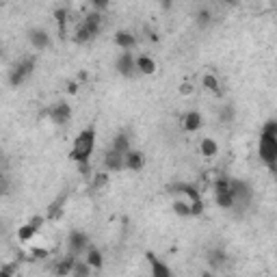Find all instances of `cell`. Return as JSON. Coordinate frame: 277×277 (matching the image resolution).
<instances>
[{
	"label": "cell",
	"mask_w": 277,
	"mask_h": 277,
	"mask_svg": "<svg viewBox=\"0 0 277 277\" xmlns=\"http://www.w3.org/2000/svg\"><path fill=\"white\" fill-rule=\"evenodd\" d=\"M104 171H108V174H117V171H124L126 169V160H124L122 154H117L113 150H106L104 152Z\"/></svg>",
	"instance_id": "cell-8"
},
{
	"label": "cell",
	"mask_w": 277,
	"mask_h": 277,
	"mask_svg": "<svg viewBox=\"0 0 277 277\" xmlns=\"http://www.w3.org/2000/svg\"><path fill=\"white\" fill-rule=\"evenodd\" d=\"M91 178H94V182H91V188H94V190H102L108 184L110 174H108V171H100V174H94Z\"/></svg>",
	"instance_id": "cell-24"
},
{
	"label": "cell",
	"mask_w": 277,
	"mask_h": 277,
	"mask_svg": "<svg viewBox=\"0 0 277 277\" xmlns=\"http://www.w3.org/2000/svg\"><path fill=\"white\" fill-rule=\"evenodd\" d=\"M115 44L122 48V52H130L136 46V37L130 30H117L115 32Z\"/></svg>",
	"instance_id": "cell-15"
},
{
	"label": "cell",
	"mask_w": 277,
	"mask_h": 277,
	"mask_svg": "<svg viewBox=\"0 0 277 277\" xmlns=\"http://www.w3.org/2000/svg\"><path fill=\"white\" fill-rule=\"evenodd\" d=\"M54 18H56L58 26H61V32H65V22H68V11H65V9H56V11H54Z\"/></svg>",
	"instance_id": "cell-36"
},
{
	"label": "cell",
	"mask_w": 277,
	"mask_h": 277,
	"mask_svg": "<svg viewBox=\"0 0 277 277\" xmlns=\"http://www.w3.org/2000/svg\"><path fill=\"white\" fill-rule=\"evenodd\" d=\"M44 223H46V216H44V214H35V216H32V219L28 221V226H30L32 230H37V232H39Z\"/></svg>",
	"instance_id": "cell-37"
},
{
	"label": "cell",
	"mask_w": 277,
	"mask_h": 277,
	"mask_svg": "<svg viewBox=\"0 0 277 277\" xmlns=\"http://www.w3.org/2000/svg\"><path fill=\"white\" fill-rule=\"evenodd\" d=\"M214 202H216V206H219V208H234V200L230 197V193L214 195Z\"/></svg>",
	"instance_id": "cell-30"
},
{
	"label": "cell",
	"mask_w": 277,
	"mask_h": 277,
	"mask_svg": "<svg viewBox=\"0 0 277 277\" xmlns=\"http://www.w3.org/2000/svg\"><path fill=\"white\" fill-rule=\"evenodd\" d=\"M28 42L35 50H46L50 46V35H48V30H44V28H32V30H28Z\"/></svg>",
	"instance_id": "cell-12"
},
{
	"label": "cell",
	"mask_w": 277,
	"mask_h": 277,
	"mask_svg": "<svg viewBox=\"0 0 277 277\" xmlns=\"http://www.w3.org/2000/svg\"><path fill=\"white\" fill-rule=\"evenodd\" d=\"M74 42H76V44H89V42H94V37H91L89 32L82 28V26H78V28H76V35H74Z\"/></svg>",
	"instance_id": "cell-29"
},
{
	"label": "cell",
	"mask_w": 277,
	"mask_h": 277,
	"mask_svg": "<svg viewBox=\"0 0 277 277\" xmlns=\"http://www.w3.org/2000/svg\"><path fill=\"white\" fill-rule=\"evenodd\" d=\"M89 247H91L89 245V236L84 232H80V230H72L70 236H68V254L76 258V256L87 252Z\"/></svg>",
	"instance_id": "cell-5"
},
{
	"label": "cell",
	"mask_w": 277,
	"mask_h": 277,
	"mask_svg": "<svg viewBox=\"0 0 277 277\" xmlns=\"http://www.w3.org/2000/svg\"><path fill=\"white\" fill-rule=\"evenodd\" d=\"M148 262H150L152 277H174V271H171L160 258H156L152 252H148Z\"/></svg>",
	"instance_id": "cell-10"
},
{
	"label": "cell",
	"mask_w": 277,
	"mask_h": 277,
	"mask_svg": "<svg viewBox=\"0 0 277 277\" xmlns=\"http://www.w3.org/2000/svg\"><path fill=\"white\" fill-rule=\"evenodd\" d=\"M188 210H190V216H200L204 214V202H190L188 204Z\"/></svg>",
	"instance_id": "cell-35"
},
{
	"label": "cell",
	"mask_w": 277,
	"mask_h": 277,
	"mask_svg": "<svg viewBox=\"0 0 277 277\" xmlns=\"http://www.w3.org/2000/svg\"><path fill=\"white\" fill-rule=\"evenodd\" d=\"M87 258H84V262L91 266V268H96V271H100V268L104 266V258H102V252L100 249H96V247H89L87 252Z\"/></svg>",
	"instance_id": "cell-21"
},
{
	"label": "cell",
	"mask_w": 277,
	"mask_h": 277,
	"mask_svg": "<svg viewBox=\"0 0 277 277\" xmlns=\"http://www.w3.org/2000/svg\"><path fill=\"white\" fill-rule=\"evenodd\" d=\"M35 65H37L35 56H24L22 61H18L16 65H13L11 72H9V84L11 87H20L26 78H30L32 72H35Z\"/></svg>",
	"instance_id": "cell-3"
},
{
	"label": "cell",
	"mask_w": 277,
	"mask_h": 277,
	"mask_svg": "<svg viewBox=\"0 0 277 277\" xmlns=\"http://www.w3.org/2000/svg\"><path fill=\"white\" fill-rule=\"evenodd\" d=\"M195 20H197V24H200V26H208L210 22H212V11L206 9V6H202V9L197 11Z\"/></svg>",
	"instance_id": "cell-28"
},
{
	"label": "cell",
	"mask_w": 277,
	"mask_h": 277,
	"mask_svg": "<svg viewBox=\"0 0 277 277\" xmlns=\"http://www.w3.org/2000/svg\"><path fill=\"white\" fill-rule=\"evenodd\" d=\"M134 65H136V72L138 74H145V76H152L156 72V61L148 54H141L134 58Z\"/></svg>",
	"instance_id": "cell-17"
},
{
	"label": "cell",
	"mask_w": 277,
	"mask_h": 277,
	"mask_svg": "<svg viewBox=\"0 0 277 277\" xmlns=\"http://www.w3.org/2000/svg\"><path fill=\"white\" fill-rule=\"evenodd\" d=\"M50 258V252L44 247H32L30 249V260H48Z\"/></svg>",
	"instance_id": "cell-32"
},
{
	"label": "cell",
	"mask_w": 277,
	"mask_h": 277,
	"mask_svg": "<svg viewBox=\"0 0 277 277\" xmlns=\"http://www.w3.org/2000/svg\"><path fill=\"white\" fill-rule=\"evenodd\" d=\"M202 84H204V89L212 91L214 96H221V87H219V80H216V76H214V74H204Z\"/></svg>",
	"instance_id": "cell-23"
},
{
	"label": "cell",
	"mask_w": 277,
	"mask_h": 277,
	"mask_svg": "<svg viewBox=\"0 0 277 277\" xmlns=\"http://www.w3.org/2000/svg\"><path fill=\"white\" fill-rule=\"evenodd\" d=\"M106 6H108V2H106V0H96V2H94V9H96V13L104 11V9H106Z\"/></svg>",
	"instance_id": "cell-41"
},
{
	"label": "cell",
	"mask_w": 277,
	"mask_h": 277,
	"mask_svg": "<svg viewBox=\"0 0 277 277\" xmlns=\"http://www.w3.org/2000/svg\"><path fill=\"white\" fill-rule=\"evenodd\" d=\"M96 150V128L89 126L78 132V136L74 138V148L70 152V158L74 160L76 164L80 162H89L91 154H94Z\"/></svg>",
	"instance_id": "cell-2"
},
{
	"label": "cell",
	"mask_w": 277,
	"mask_h": 277,
	"mask_svg": "<svg viewBox=\"0 0 277 277\" xmlns=\"http://www.w3.org/2000/svg\"><path fill=\"white\" fill-rule=\"evenodd\" d=\"M230 197L234 200V206L236 204L249 206V202H252V197H254V190L249 186V182L238 180V178H230Z\"/></svg>",
	"instance_id": "cell-4"
},
{
	"label": "cell",
	"mask_w": 277,
	"mask_h": 277,
	"mask_svg": "<svg viewBox=\"0 0 277 277\" xmlns=\"http://www.w3.org/2000/svg\"><path fill=\"white\" fill-rule=\"evenodd\" d=\"M78 174H80L82 178H91V176H94L91 162H80V164H78Z\"/></svg>",
	"instance_id": "cell-38"
},
{
	"label": "cell",
	"mask_w": 277,
	"mask_h": 277,
	"mask_svg": "<svg viewBox=\"0 0 277 277\" xmlns=\"http://www.w3.org/2000/svg\"><path fill=\"white\" fill-rule=\"evenodd\" d=\"M0 277H13V275H9L6 271H2V268H0Z\"/></svg>",
	"instance_id": "cell-44"
},
{
	"label": "cell",
	"mask_w": 277,
	"mask_h": 277,
	"mask_svg": "<svg viewBox=\"0 0 277 277\" xmlns=\"http://www.w3.org/2000/svg\"><path fill=\"white\" fill-rule=\"evenodd\" d=\"M174 212H176L178 216H190L188 202H174Z\"/></svg>",
	"instance_id": "cell-33"
},
{
	"label": "cell",
	"mask_w": 277,
	"mask_h": 277,
	"mask_svg": "<svg viewBox=\"0 0 277 277\" xmlns=\"http://www.w3.org/2000/svg\"><path fill=\"white\" fill-rule=\"evenodd\" d=\"M70 277H91V266L84 260H76L74 268H72Z\"/></svg>",
	"instance_id": "cell-25"
},
{
	"label": "cell",
	"mask_w": 277,
	"mask_h": 277,
	"mask_svg": "<svg viewBox=\"0 0 277 277\" xmlns=\"http://www.w3.org/2000/svg\"><path fill=\"white\" fill-rule=\"evenodd\" d=\"M171 190H174V193H184V195L188 197V204L202 200L200 190H197L193 184H188V182H174V184H171Z\"/></svg>",
	"instance_id": "cell-13"
},
{
	"label": "cell",
	"mask_w": 277,
	"mask_h": 277,
	"mask_svg": "<svg viewBox=\"0 0 277 277\" xmlns=\"http://www.w3.org/2000/svg\"><path fill=\"white\" fill-rule=\"evenodd\" d=\"M260 160L271 171L277 167V122H266L260 132Z\"/></svg>",
	"instance_id": "cell-1"
},
{
	"label": "cell",
	"mask_w": 277,
	"mask_h": 277,
	"mask_svg": "<svg viewBox=\"0 0 277 277\" xmlns=\"http://www.w3.org/2000/svg\"><path fill=\"white\" fill-rule=\"evenodd\" d=\"M74 264H76V258L68 254L65 258L56 260L54 268H52V273H54L56 277H70V273H72V268H74Z\"/></svg>",
	"instance_id": "cell-14"
},
{
	"label": "cell",
	"mask_w": 277,
	"mask_h": 277,
	"mask_svg": "<svg viewBox=\"0 0 277 277\" xmlns=\"http://www.w3.org/2000/svg\"><path fill=\"white\" fill-rule=\"evenodd\" d=\"M80 26L96 39L98 35H100V28H102V16H100V13H96V11H91V13H87V18L82 20Z\"/></svg>",
	"instance_id": "cell-11"
},
{
	"label": "cell",
	"mask_w": 277,
	"mask_h": 277,
	"mask_svg": "<svg viewBox=\"0 0 277 277\" xmlns=\"http://www.w3.org/2000/svg\"><path fill=\"white\" fill-rule=\"evenodd\" d=\"M110 150L117 152V154H122V156H126L128 152H130V138H128V134H126V132L115 134L113 145H110Z\"/></svg>",
	"instance_id": "cell-20"
},
{
	"label": "cell",
	"mask_w": 277,
	"mask_h": 277,
	"mask_svg": "<svg viewBox=\"0 0 277 277\" xmlns=\"http://www.w3.org/2000/svg\"><path fill=\"white\" fill-rule=\"evenodd\" d=\"M212 188H214V195H226V193H230V178L228 176H219L214 180Z\"/></svg>",
	"instance_id": "cell-26"
},
{
	"label": "cell",
	"mask_w": 277,
	"mask_h": 277,
	"mask_svg": "<svg viewBox=\"0 0 277 277\" xmlns=\"http://www.w3.org/2000/svg\"><path fill=\"white\" fill-rule=\"evenodd\" d=\"M124 160H126L128 171H141L145 164V156H143V152H138V150H130L128 154L124 156Z\"/></svg>",
	"instance_id": "cell-16"
},
{
	"label": "cell",
	"mask_w": 277,
	"mask_h": 277,
	"mask_svg": "<svg viewBox=\"0 0 277 277\" xmlns=\"http://www.w3.org/2000/svg\"><path fill=\"white\" fill-rule=\"evenodd\" d=\"M193 89H195V87H193L190 82H182V84H180V94H182V96H190V94H193Z\"/></svg>",
	"instance_id": "cell-40"
},
{
	"label": "cell",
	"mask_w": 277,
	"mask_h": 277,
	"mask_svg": "<svg viewBox=\"0 0 277 277\" xmlns=\"http://www.w3.org/2000/svg\"><path fill=\"white\" fill-rule=\"evenodd\" d=\"M48 115H50V122L54 124V126H65V124L72 120V106L65 102H56L54 106L48 110Z\"/></svg>",
	"instance_id": "cell-6"
},
{
	"label": "cell",
	"mask_w": 277,
	"mask_h": 277,
	"mask_svg": "<svg viewBox=\"0 0 277 277\" xmlns=\"http://www.w3.org/2000/svg\"><path fill=\"white\" fill-rule=\"evenodd\" d=\"M0 52H2V46H0Z\"/></svg>",
	"instance_id": "cell-45"
},
{
	"label": "cell",
	"mask_w": 277,
	"mask_h": 277,
	"mask_svg": "<svg viewBox=\"0 0 277 277\" xmlns=\"http://www.w3.org/2000/svg\"><path fill=\"white\" fill-rule=\"evenodd\" d=\"M134 54L132 52H122L120 56H117V63H115V68L117 72H120L122 76H126V78H132L136 74V65H134Z\"/></svg>",
	"instance_id": "cell-7"
},
{
	"label": "cell",
	"mask_w": 277,
	"mask_h": 277,
	"mask_svg": "<svg viewBox=\"0 0 277 277\" xmlns=\"http://www.w3.org/2000/svg\"><path fill=\"white\" fill-rule=\"evenodd\" d=\"M200 277H216V275H214L212 271H204V273H202Z\"/></svg>",
	"instance_id": "cell-43"
},
{
	"label": "cell",
	"mask_w": 277,
	"mask_h": 277,
	"mask_svg": "<svg viewBox=\"0 0 277 277\" xmlns=\"http://www.w3.org/2000/svg\"><path fill=\"white\" fill-rule=\"evenodd\" d=\"M219 122H223V124H232V122H234V108H232V106H223L221 113H219Z\"/></svg>",
	"instance_id": "cell-34"
},
{
	"label": "cell",
	"mask_w": 277,
	"mask_h": 277,
	"mask_svg": "<svg viewBox=\"0 0 277 277\" xmlns=\"http://www.w3.org/2000/svg\"><path fill=\"white\" fill-rule=\"evenodd\" d=\"M65 202H68V190L65 193H61L56 197L54 202L48 206V210H46V221H56L63 216V210H65Z\"/></svg>",
	"instance_id": "cell-9"
},
{
	"label": "cell",
	"mask_w": 277,
	"mask_h": 277,
	"mask_svg": "<svg viewBox=\"0 0 277 277\" xmlns=\"http://www.w3.org/2000/svg\"><path fill=\"white\" fill-rule=\"evenodd\" d=\"M68 94H78V82H68Z\"/></svg>",
	"instance_id": "cell-42"
},
{
	"label": "cell",
	"mask_w": 277,
	"mask_h": 277,
	"mask_svg": "<svg viewBox=\"0 0 277 277\" xmlns=\"http://www.w3.org/2000/svg\"><path fill=\"white\" fill-rule=\"evenodd\" d=\"M200 152H202V156L212 158V156L219 154V145H216L214 138H202V143H200Z\"/></svg>",
	"instance_id": "cell-22"
},
{
	"label": "cell",
	"mask_w": 277,
	"mask_h": 277,
	"mask_svg": "<svg viewBox=\"0 0 277 277\" xmlns=\"http://www.w3.org/2000/svg\"><path fill=\"white\" fill-rule=\"evenodd\" d=\"M18 264H20V262H18V260H13L11 264H2L0 268H2V271H6L9 275H16V271H18Z\"/></svg>",
	"instance_id": "cell-39"
},
{
	"label": "cell",
	"mask_w": 277,
	"mask_h": 277,
	"mask_svg": "<svg viewBox=\"0 0 277 277\" xmlns=\"http://www.w3.org/2000/svg\"><path fill=\"white\" fill-rule=\"evenodd\" d=\"M35 234H37V230H32L28 223H26V226H22L18 230V240L20 242H28V240L35 238Z\"/></svg>",
	"instance_id": "cell-27"
},
{
	"label": "cell",
	"mask_w": 277,
	"mask_h": 277,
	"mask_svg": "<svg viewBox=\"0 0 277 277\" xmlns=\"http://www.w3.org/2000/svg\"><path fill=\"white\" fill-rule=\"evenodd\" d=\"M206 260L212 268H221V266H226V262H228V254L223 252V249H208Z\"/></svg>",
	"instance_id": "cell-19"
},
{
	"label": "cell",
	"mask_w": 277,
	"mask_h": 277,
	"mask_svg": "<svg viewBox=\"0 0 277 277\" xmlns=\"http://www.w3.org/2000/svg\"><path fill=\"white\" fill-rule=\"evenodd\" d=\"M202 124H204V117H202V113H197V110H188V113L184 115V130H186V132L200 130Z\"/></svg>",
	"instance_id": "cell-18"
},
{
	"label": "cell",
	"mask_w": 277,
	"mask_h": 277,
	"mask_svg": "<svg viewBox=\"0 0 277 277\" xmlns=\"http://www.w3.org/2000/svg\"><path fill=\"white\" fill-rule=\"evenodd\" d=\"M11 193V178L6 174H0V197Z\"/></svg>",
	"instance_id": "cell-31"
}]
</instances>
